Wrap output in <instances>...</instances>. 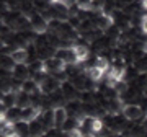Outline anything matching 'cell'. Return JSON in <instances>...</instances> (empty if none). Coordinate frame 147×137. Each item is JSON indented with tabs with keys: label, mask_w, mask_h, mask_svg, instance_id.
I'll list each match as a JSON object with an SVG mask.
<instances>
[{
	"label": "cell",
	"mask_w": 147,
	"mask_h": 137,
	"mask_svg": "<svg viewBox=\"0 0 147 137\" xmlns=\"http://www.w3.org/2000/svg\"><path fill=\"white\" fill-rule=\"evenodd\" d=\"M121 114L126 121H131V122H136L139 119H142L144 116V109H142L141 105L137 103H124L123 105V109H121Z\"/></svg>",
	"instance_id": "cell-1"
},
{
	"label": "cell",
	"mask_w": 147,
	"mask_h": 137,
	"mask_svg": "<svg viewBox=\"0 0 147 137\" xmlns=\"http://www.w3.org/2000/svg\"><path fill=\"white\" fill-rule=\"evenodd\" d=\"M28 18H30V23H31L33 33H36V34H46V33L49 31V21H47L39 11L34 10Z\"/></svg>",
	"instance_id": "cell-2"
},
{
	"label": "cell",
	"mask_w": 147,
	"mask_h": 137,
	"mask_svg": "<svg viewBox=\"0 0 147 137\" xmlns=\"http://www.w3.org/2000/svg\"><path fill=\"white\" fill-rule=\"evenodd\" d=\"M54 111V129H62L64 122L69 119V113H67V108L65 106H56L53 108Z\"/></svg>",
	"instance_id": "cell-3"
},
{
	"label": "cell",
	"mask_w": 147,
	"mask_h": 137,
	"mask_svg": "<svg viewBox=\"0 0 147 137\" xmlns=\"http://www.w3.org/2000/svg\"><path fill=\"white\" fill-rule=\"evenodd\" d=\"M11 60L16 64H28V59H30V52H28V48H11L10 52Z\"/></svg>",
	"instance_id": "cell-4"
},
{
	"label": "cell",
	"mask_w": 147,
	"mask_h": 137,
	"mask_svg": "<svg viewBox=\"0 0 147 137\" xmlns=\"http://www.w3.org/2000/svg\"><path fill=\"white\" fill-rule=\"evenodd\" d=\"M11 77L18 82H25L26 79H30L31 75H30V67H28V64H16L13 70H11Z\"/></svg>",
	"instance_id": "cell-5"
},
{
	"label": "cell",
	"mask_w": 147,
	"mask_h": 137,
	"mask_svg": "<svg viewBox=\"0 0 147 137\" xmlns=\"http://www.w3.org/2000/svg\"><path fill=\"white\" fill-rule=\"evenodd\" d=\"M72 51L75 54V59H77V64H82L85 60H88L90 57V48L85 46V44H74Z\"/></svg>",
	"instance_id": "cell-6"
},
{
	"label": "cell",
	"mask_w": 147,
	"mask_h": 137,
	"mask_svg": "<svg viewBox=\"0 0 147 137\" xmlns=\"http://www.w3.org/2000/svg\"><path fill=\"white\" fill-rule=\"evenodd\" d=\"M85 75L88 77L93 83H98V82H101V80L106 77V74L101 70V68H98L96 65H90L87 70H85Z\"/></svg>",
	"instance_id": "cell-7"
},
{
	"label": "cell",
	"mask_w": 147,
	"mask_h": 137,
	"mask_svg": "<svg viewBox=\"0 0 147 137\" xmlns=\"http://www.w3.org/2000/svg\"><path fill=\"white\" fill-rule=\"evenodd\" d=\"M21 90L26 91V93H30V95H36L38 91H39V85H38V82L33 79V77H30V79H26L25 82H23Z\"/></svg>",
	"instance_id": "cell-8"
},
{
	"label": "cell",
	"mask_w": 147,
	"mask_h": 137,
	"mask_svg": "<svg viewBox=\"0 0 147 137\" xmlns=\"http://www.w3.org/2000/svg\"><path fill=\"white\" fill-rule=\"evenodd\" d=\"M15 131H16V136H18V137H31L30 122H26V121L15 122Z\"/></svg>",
	"instance_id": "cell-9"
},
{
	"label": "cell",
	"mask_w": 147,
	"mask_h": 137,
	"mask_svg": "<svg viewBox=\"0 0 147 137\" xmlns=\"http://www.w3.org/2000/svg\"><path fill=\"white\" fill-rule=\"evenodd\" d=\"M5 114H7V119L11 122L21 121V108L20 106H11V108L5 109Z\"/></svg>",
	"instance_id": "cell-10"
},
{
	"label": "cell",
	"mask_w": 147,
	"mask_h": 137,
	"mask_svg": "<svg viewBox=\"0 0 147 137\" xmlns=\"http://www.w3.org/2000/svg\"><path fill=\"white\" fill-rule=\"evenodd\" d=\"M93 65H96L98 68H101L105 74L111 68V62H110V59L106 57V56H96V59H95Z\"/></svg>",
	"instance_id": "cell-11"
},
{
	"label": "cell",
	"mask_w": 147,
	"mask_h": 137,
	"mask_svg": "<svg viewBox=\"0 0 147 137\" xmlns=\"http://www.w3.org/2000/svg\"><path fill=\"white\" fill-rule=\"evenodd\" d=\"M65 137H85V134L80 131L79 127H75V129H72V131L65 132Z\"/></svg>",
	"instance_id": "cell-12"
},
{
	"label": "cell",
	"mask_w": 147,
	"mask_h": 137,
	"mask_svg": "<svg viewBox=\"0 0 147 137\" xmlns=\"http://www.w3.org/2000/svg\"><path fill=\"white\" fill-rule=\"evenodd\" d=\"M139 26H141V31L144 33V34H147V13L142 15L141 21H139Z\"/></svg>",
	"instance_id": "cell-13"
},
{
	"label": "cell",
	"mask_w": 147,
	"mask_h": 137,
	"mask_svg": "<svg viewBox=\"0 0 147 137\" xmlns=\"http://www.w3.org/2000/svg\"><path fill=\"white\" fill-rule=\"evenodd\" d=\"M139 3H141V7L144 10H147V0H139Z\"/></svg>",
	"instance_id": "cell-14"
}]
</instances>
